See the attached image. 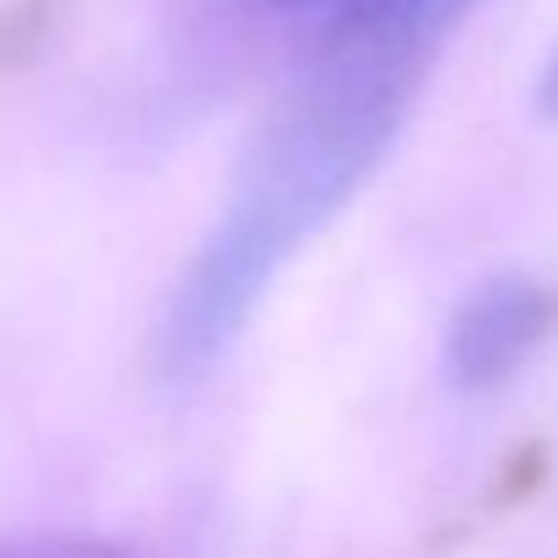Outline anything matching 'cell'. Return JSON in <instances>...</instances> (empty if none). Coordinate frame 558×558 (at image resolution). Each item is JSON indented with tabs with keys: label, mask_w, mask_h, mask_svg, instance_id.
Here are the masks:
<instances>
[{
	"label": "cell",
	"mask_w": 558,
	"mask_h": 558,
	"mask_svg": "<svg viewBox=\"0 0 558 558\" xmlns=\"http://www.w3.org/2000/svg\"><path fill=\"white\" fill-rule=\"evenodd\" d=\"M483 0H342L310 22V44L255 131L211 228L174 282L158 369L195 385L222 364L282 266L364 190L407 131L439 54Z\"/></svg>",
	"instance_id": "1"
},
{
	"label": "cell",
	"mask_w": 558,
	"mask_h": 558,
	"mask_svg": "<svg viewBox=\"0 0 558 558\" xmlns=\"http://www.w3.org/2000/svg\"><path fill=\"white\" fill-rule=\"evenodd\" d=\"M554 326V299L537 277H488L461 299V310L445 326L439 369L456 396H488L510 385L532 364V353L548 342Z\"/></svg>",
	"instance_id": "2"
},
{
	"label": "cell",
	"mask_w": 558,
	"mask_h": 558,
	"mask_svg": "<svg viewBox=\"0 0 558 558\" xmlns=\"http://www.w3.org/2000/svg\"><path fill=\"white\" fill-rule=\"evenodd\" d=\"M0 558H147L131 543L114 537H82V532H44V537H16L0 543Z\"/></svg>",
	"instance_id": "3"
},
{
	"label": "cell",
	"mask_w": 558,
	"mask_h": 558,
	"mask_svg": "<svg viewBox=\"0 0 558 558\" xmlns=\"http://www.w3.org/2000/svg\"><path fill=\"white\" fill-rule=\"evenodd\" d=\"M342 0H228V11L250 27H310Z\"/></svg>",
	"instance_id": "4"
},
{
	"label": "cell",
	"mask_w": 558,
	"mask_h": 558,
	"mask_svg": "<svg viewBox=\"0 0 558 558\" xmlns=\"http://www.w3.org/2000/svg\"><path fill=\"white\" fill-rule=\"evenodd\" d=\"M537 109L558 120V49L548 54V65H543V76H537Z\"/></svg>",
	"instance_id": "5"
}]
</instances>
